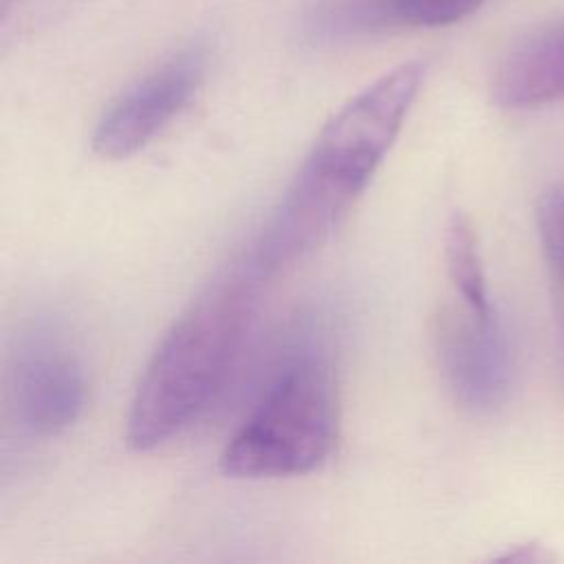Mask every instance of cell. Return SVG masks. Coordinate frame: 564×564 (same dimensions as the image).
Returning a JSON list of instances; mask_svg holds the SVG:
<instances>
[{"instance_id":"6da1fadb","label":"cell","mask_w":564,"mask_h":564,"mask_svg":"<svg viewBox=\"0 0 564 564\" xmlns=\"http://www.w3.org/2000/svg\"><path fill=\"white\" fill-rule=\"evenodd\" d=\"M423 77V62H403L324 123L249 251L245 264L260 280L308 256L341 225L401 132Z\"/></svg>"},{"instance_id":"52a82bcc","label":"cell","mask_w":564,"mask_h":564,"mask_svg":"<svg viewBox=\"0 0 564 564\" xmlns=\"http://www.w3.org/2000/svg\"><path fill=\"white\" fill-rule=\"evenodd\" d=\"M485 0H322L308 29L322 37H348L394 26L434 29L460 22Z\"/></svg>"},{"instance_id":"7a4b0ae2","label":"cell","mask_w":564,"mask_h":564,"mask_svg":"<svg viewBox=\"0 0 564 564\" xmlns=\"http://www.w3.org/2000/svg\"><path fill=\"white\" fill-rule=\"evenodd\" d=\"M260 282L242 264L170 326L130 401L126 441L132 449H156L214 403L245 344Z\"/></svg>"},{"instance_id":"9c48e42d","label":"cell","mask_w":564,"mask_h":564,"mask_svg":"<svg viewBox=\"0 0 564 564\" xmlns=\"http://www.w3.org/2000/svg\"><path fill=\"white\" fill-rule=\"evenodd\" d=\"M445 262L447 275L460 302H465L474 311H491L494 304L487 289L478 236L471 220L460 212L449 218L445 229Z\"/></svg>"},{"instance_id":"3957f363","label":"cell","mask_w":564,"mask_h":564,"mask_svg":"<svg viewBox=\"0 0 564 564\" xmlns=\"http://www.w3.org/2000/svg\"><path fill=\"white\" fill-rule=\"evenodd\" d=\"M315 330L280 357L258 399L220 452L231 478H289L315 471L333 452L339 399L333 355Z\"/></svg>"},{"instance_id":"8992f818","label":"cell","mask_w":564,"mask_h":564,"mask_svg":"<svg viewBox=\"0 0 564 564\" xmlns=\"http://www.w3.org/2000/svg\"><path fill=\"white\" fill-rule=\"evenodd\" d=\"M207 70V48L192 44L128 86L99 117L93 150L128 159L143 150L192 101Z\"/></svg>"},{"instance_id":"5b68a950","label":"cell","mask_w":564,"mask_h":564,"mask_svg":"<svg viewBox=\"0 0 564 564\" xmlns=\"http://www.w3.org/2000/svg\"><path fill=\"white\" fill-rule=\"evenodd\" d=\"M434 352L454 403L471 416H494L511 399L516 357L496 308L474 311L465 302L445 306L434 319Z\"/></svg>"},{"instance_id":"30bf717a","label":"cell","mask_w":564,"mask_h":564,"mask_svg":"<svg viewBox=\"0 0 564 564\" xmlns=\"http://www.w3.org/2000/svg\"><path fill=\"white\" fill-rule=\"evenodd\" d=\"M535 220L551 282L553 317L564 377V183H557L542 194Z\"/></svg>"},{"instance_id":"ba28073f","label":"cell","mask_w":564,"mask_h":564,"mask_svg":"<svg viewBox=\"0 0 564 564\" xmlns=\"http://www.w3.org/2000/svg\"><path fill=\"white\" fill-rule=\"evenodd\" d=\"M491 99L505 110H531L564 99V26L513 46L491 79Z\"/></svg>"},{"instance_id":"277c9868","label":"cell","mask_w":564,"mask_h":564,"mask_svg":"<svg viewBox=\"0 0 564 564\" xmlns=\"http://www.w3.org/2000/svg\"><path fill=\"white\" fill-rule=\"evenodd\" d=\"M7 397L15 425L29 436L53 438L79 421L88 403V368L57 317L37 315L15 335Z\"/></svg>"},{"instance_id":"8fae6325","label":"cell","mask_w":564,"mask_h":564,"mask_svg":"<svg viewBox=\"0 0 564 564\" xmlns=\"http://www.w3.org/2000/svg\"><path fill=\"white\" fill-rule=\"evenodd\" d=\"M498 562H520V564H540V562H553L555 553H551L546 546L538 542H524V544H513L509 551L500 553L496 557Z\"/></svg>"}]
</instances>
